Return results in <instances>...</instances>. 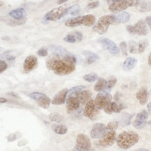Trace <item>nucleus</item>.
Here are the masks:
<instances>
[{
	"label": "nucleus",
	"mask_w": 151,
	"mask_h": 151,
	"mask_svg": "<svg viewBox=\"0 0 151 151\" xmlns=\"http://www.w3.org/2000/svg\"><path fill=\"white\" fill-rule=\"evenodd\" d=\"M76 58L72 54L58 55L53 53L46 61L47 68L58 76L70 74L76 70Z\"/></svg>",
	"instance_id": "1"
},
{
	"label": "nucleus",
	"mask_w": 151,
	"mask_h": 151,
	"mask_svg": "<svg viewBox=\"0 0 151 151\" xmlns=\"http://www.w3.org/2000/svg\"><path fill=\"white\" fill-rule=\"evenodd\" d=\"M139 141V136L133 131H125L121 132L116 138V144L119 147L127 150L135 145Z\"/></svg>",
	"instance_id": "2"
},
{
	"label": "nucleus",
	"mask_w": 151,
	"mask_h": 151,
	"mask_svg": "<svg viewBox=\"0 0 151 151\" xmlns=\"http://www.w3.org/2000/svg\"><path fill=\"white\" fill-rule=\"evenodd\" d=\"M96 22V17L92 14H88L84 16H78L67 20L65 25L68 27H76L84 25L86 27L93 26Z\"/></svg>",
	"instance_id": "3"
},
{
	"label": "nucleus",
	"mask_w": 151,
	"mask_h": 151,
	"mask_svg": "<svg viewBox=\"0 0 151 151\" xmlns=\"http://www.w3.org/2000/svg\"><path fill=\"white\" fill-rule=\"evenodd\" d=\"M115 15H104L100 17L93 27V31L98 34H104L108 30L110 24H114Z\"/></svg>",
	"instance_id": "4"
},
{
	"label": "nucleus",
	"mask_w": 151,
	"mask_h": 151,
	"mask_svg": "<svg viewBox=\"0 0 151 151\" xmlns=\"http://www.w3.org/2000/svg\"><path fill=\"white\" fill-rule=\"evenodd\" d=\"M138 0H118L109 6V10L113 13H119L129 7L136 6Z\"/></svg>",
	"instance_id": "5"
},
{
	"label": "nucleus",
	"mask_w": 151,
	"mask_h": 151,
	"mask_svg": "<svg viewBox=\"0 0 151 151\" xmlns=\"http://www.w3.org/2000/svg\"><path fill=\"white\" fill-rule=\"evenodd\" d=\"M126 29L130 34L137 35V36H146L149 33L147 27L146 21L144 20H140L134 25H128L126 27Z\"/></svg>",
	"instance_id": "6"
},
{
	"label": "nucleus",
	"mask_w": 151,
	"mask_h": 151,
	"mask_svg": "<svg viewBox=\"0 0 151 151\" xmlns=\"http://www.w3.org/2000/svg\"><path fill=\"white\" fill-rule=\"evenodd\" d=\"M66 12H67V8L65 6H60V7L55 8V9L47 12L46 14H45L44 18H45V21H56L58 20H60L62 17H64L65 15H67Z\"/></svg>",
	"instance_id": "7"
},
{
	"label": "nucleus",
	"mask_w": 151,
	"mask_h": 151,
	"mask_svg": "<svg viewBox=\"0 0 151 151\" xmlns=\"http://www.w3.org/2000/svg\"><path fill=\"white\" fill-rule=\"evenodd\" d=\"M28 96L31 99L35 100L39 106L42 107L44 109H47L49 107L50 104L52 103V100L50 99L48 96H46L45 94L40 92H32L28 94Z\"/></svg>",
	"instance_id": "8"
},
{
	"label": "nucleus",
	"mask_w": 151,
	"mask_h": 151,
	"mask_svg": "<svg viewBox=\"0 0 151 151\" xmlns=\"http://www.w3.org/2000/svg\"><path fill=\"white\" fill-rule=\"evenodd\" d=\"M98 106L96 104L95 100L90 99L86 103V106L84 109V116L87 118L90 119L91 120L95 119L98 114Z\"/></svg>",
	"instance_id": "9"
},
{
	"label": "nucleus",
	"mask_w": 151,
	"mask_h": 151,
	"mask_svg": "<svg viewBox=\"0 0 151 151\" xmlns=\"http://www.w3.org/2000/svg\"><path fill=\"white\" fill-rule=\"evenodd\" d=\"M95 101L98 108L99 110H104L112 101V96L110 94V91H104L99 92L95 98Z\"/></svg>",
	"instance_id": "10"
},
{
	"label": "nucleus",
	"mask_w": 151,
	"mask_h": 151,
	"mask_svg": "<svg viewBox=\"0 0 151 151\" xmlns=\"http://www.w3.org/2000/svg\"><path fill=\"white\" fill-rule=\"evenodd\" d=\"M109 132L107 126L103 123H97L91 129L90 135L93 139H101Z\"/></svg>",
	"instance_id": "11"
},
{
	"label": "nucleus",
	"mask_w": 151,
	"mask_h": 151,
	"mask_svg": "<svg viewBox=\"0 0 151 151\" xmlns=\"http://www.w3.org/2000/svg\"><path fill=\"white\" fill-rule=\"evenodd\" d=\"M98 42L103 45L105 49L107 50L112 55H115V56H119L120 54V50L118 48V46L113 41H111L107 38H101L98 40Z\"/></svg>",
	"instance_id": "12"
},
{
	"label": "nucleus",
	"mask_w": 151,
	"mask_h": 151,
	"mask_svg": "<svg viewBox=\"0 0 151 151\" xmlns=\"http://www.w3.org/2000/svg\"><path fill=\"white\" fill-rule=\"evenodd\" d=\"M116 141V131L111 130L109 131L106 134V135L104 136L101 139L98 141L99 146L102 147H109L112 146L114 142Z\"/></svg>",
	"instance_id": "13"
},
{
	"label": "nucleus",
	"mask_w": 151,
	"mask_h": 151,
	"mask_svg": "<svg viewBox=\"0 0 151 151\" xmlns=\"http://www.w3.org/2000/svg\"><path fill=\"white\" fill-rule=\"evenodd\" d=\"M147 118L148 113L145 110H143L139 113H137V115L136 116V118L134 121V123H133L134 127L137 129H143L146 125Z\"/></svg>",
	"instance_id": "14"
},
{
	"label": "nucleus",
	"mask_w": 151,
	"mask_h": 151,
	"mask_svg": "<svg viewBox=\"0 0 151 151\" xmlns=\"http://www.w3.org/2000/svg\"><path fill=\"white\" fill-rule=\"evenodd\" d=\"M76 147L80 149H91V144L89 137L85 134H79L76 137Z\"/></svg>",
	"instance_id": "15"
},
{
	"label": "nucleus",
	"mask_w": 151,
	"mask_h": 151,
	"mask_svg": "<svg viewBox=\"0 0 151 151\" xmlns=\"http://www.w3.org/2000/svg\"><path fill=\"white\" fill-rule=\"evenodd\" d=\"M80 101L76 95L68 97L67 101V110L68 113L76 111L80 106Z\"/></svg>",
	"instance_id": "16"
},
{
	"label": "nucleus",
	"mask_w": 151,
	"mask_h": 151,
	"mask_svg": "<svg viewBox=\"0 0 151 151\" xmlns=\"http://www.w3.org/2000/svg\"><path fill=\"white\" fill-rule=\"evenodd\" d=\"M38 60L35 56L29 55L27 57L24 62V70L25 73H29L36 67Z\"/></svg>",
	"instance_id": "17"
},
{
	"label": "nucleus",
	"mask_w": 151,
	"mask_h": 151,
	"mask_svg": "<svg viewBox=\"0 0 151 151\" xmlns=\"http://www.w3.org/2000/svg\"><path fill=\"white\" fill-rule=\"evenodd\" d=\"M67 93H68V89L67 88H64L58 92L55 95L52 101V104L54 105H60L65 102L66 98L67 96Z\"/></svg>",
	"instance_id": "18"
},
{
	"label": "nucleus",
	"mask_w": 151,
	"mask_h": 151,
	"mask_svg": "<svg viewBox=\"0 0 151 151\" xmlns=\"http://www.w3.org/2000/svg\"><path fill=\"white\" fill-rule=\"evenodd\" d=\"M124 109V105L122 104H119L116 102L111 101L108 105L104 109V112L107 114H112L113 113H120Z\"/></svg>",
	"instance_id": "19"
},
{
	"label": "nucleus",
	"mask_w": 151,
	"mask_h": 151,
	"mask_svg": "<svg viewBox=\"0 0 151 151\" xmlns=\"http://www.w3.org/2000/svg\"><path fill=\"white\" fill-rule=\"evenodd\" d=\"M83 34L80 32L76 31V32H73V33H70L69 34H67L64 38V41L69 43L78 42H81L83 40Z\"/></svg>",
	"instance_id": "20"
},
{
	"label": "nucleus",
	"mask_w": 151,
	"mask_h": 151,
	"mask_svg": "<svg viewBox=\"0 0 151 151\" xmlns=\"http://www.w3.org/2000/svg\"><path fill=\"white\" fill-rule=\"evenodd\" d=\"M9 15L11 17H12V18L16 19V20H22V19L26 18L27 13L24 9H23V8H18V9L11 11L9 13Z\"/></svg>",
	"instance_id": "21"
},
{
	"label": "nucleus",
	"mask_w": 151,
	"mask_h": 151,
	"mask_svg": "<svg viewBox=\"0 0 151 151\" xmlns=\"http://www.w3.org/2000/svg\"><path fill=\"white\" fill-rule=\"evenodd\" d=\"M136 98L138 100L140 104L144 105L147 101L148 91L146 87H142L136 94Z\"/></svg>",
	"instance_id": "22"
},
{
	"label": "nucleus",
	"mask_w": 151,
	"mask_h": 151,
	"mask_svg": "<svg viewBox=\"0 0 151 151\" xmlns=\"http://www.w3.org/2000/svg\"><path fill=\"white\" fill-rule=\"evenodd\" d=\"M135 7L140 12H151V2L147 0H138Z\"/></svg>",
	"instance_id": "23"
},
{
	"label": "nucleus",
	"mask_w": 151,
	"mask_h": 151,
	"mask_svg": "<svg viewBox=\"0 0 151 151\" xmlns=\"http://www.w3.org/2000/svg\"><path fill=\"white\" fill-rule=\"evenodd\" d=\"M131 15L126 12H122L117 15H115V22L114 24H120L126 23L130 20Z\"/></svg>",
	"instance_id": "24"
},
{
	"label": "nucleus",
	"mask_w": 151,
	"mask_h": 151,
	"mask_svg": "<svg viewBox=\"0 0 151 151\" xmlns=\"http://www.w3.org/2000/svg\"><path fill=\"white\" fill-rule=\"evenodd\" d=\"M75 95L79 100L81 104H85L87 103L91 99V93L89 91H87V90L84 89L83 91H81L80 92L78 93V94H75Z\"/></svg>",
	"instance_id": "25"
},
{
	"label": "nucleus",
	"mask_w": 151,
	"mask_h": 151,
	"mask_svg": "<svg viewBox=\"0 0 151 151\" xmlns=\"http://www.w3.org/2000/svg\"><path fill=\"white\" fill-rule=\"evenodd\" d=\"M83 54L86 57V63L88 64H93L100 58L99 56L97 54L93 53L90 51H85V52H83Z\"/></svg>",
	"instance_id": "26"
},
{
	"label": "nucleus",
	"mask_w": 151,
	"mask_h": 151,
	"mask_svg": "<svg viewBox=\"0 0 151 151\" xmlns=\"http://www.w3.org/2000/svg\"><path fill=\"white\" fill-rule=\"evenodd\" d=\"M137 63V60L134 58H127L123 63V69L125 70H132V69L134 68Z\"/></svg>",
	"instance_id": "27"
},
{
	"label": "nucleus",
	"mask_w": 151,
	"mask_h": 151,
	"mask_svg": "<svg viewBox=\"0 0 151 151\" xmlns=\"http://www.w3.org/2000/svg\"><path fill=\"white\" fill-rule=\"evenodd\" d=\"M106 87H107V81L104 78H98V82L94 86V91L101 92V91H106Z\"/></svg>",
	"instance_id": "28"
},
{
	"label": "nucleus",
	"mask_w": 151,
	"mask_h": 151,
	"mask_svg": "<svg viewBox=\"0 0 151 151\" xmlns=\"http://www.w3.org/2000/svg\"><path fill=\"white\" fill-rule=\"evenodd\" d=\"M48 48H49L52 52H53V53L55 54H58V55H67L69 54L70 52L68 51L64 48L63 47L61 46H59V45H50L48 46Z\"/></svg>",
	"instance_id": "29"
},
{
	"label": "nucleus",
	"mask_w": 151,
	"mask_h": 151,
	"mask_svg": "<svg viewBox=\"0 0 151 151\" xmlns=\"http://www.w3.org/2000/svg\"><path fill=\"white\" fill-rule=\"evenodd\" d=\"M48 119L50 121L55 122H60L64 120V116H62L61 114L58 113H50L48 116Z\"/></svg>",
	"instance_id": "30"
},
{
	"label": "nucleus",
	"mask_w": 151,
	"mask_h": 151,
	"mask_svg": "<svg viewBox=\"0 0 151 151\" xmlns=\"http://www.w3.org/2000/svg\"><path fill=\"white\" fill-rule=\"evenodd\" d=\"M80 12V6L79 5H74L67 9L66 14H70V15H76Z\"/></svg>",
	"instance_id": "31"
},
{
	"label": "nucleus",
	"mask_w": 151,
	"mask_h": 151,
	"mask_svg": "<svg viewBox=\"0 0 151 151\" xmlns=\"http://www.w3.org/2000/svg\"><path fill=\"white\" fill-rule=\"evenodd\" d=\"M53 131L58 134H64L67 132V128L64 125H53Z\"/></svg>",
	"instance_id": "32"
},
{
	"label": "nucleus",
	"mask_w": 151,
	"mask_h": 151,
	"mask_svg": "<svg viewBox=\"0 0 151 151\" xmlns=\"http://www.w3.org/2000/svg\"><path fill=\"white\" fill-rule=\"evenodd\" d=\"M86 88V86H76V87L71 88L70 89L68 90V93H67V97H70L73 95H75V94H78L79 92H80L81 91H83Z\"/></svg>",
	"instance_id": "33"
},
{
	"label": "nucleus",
	"mask_w": 151,
	"mask_h": 151,
	"mask_svg": "<svg viewBox=\"0 0 151 151\" xmlns=\"http://www.w3.org/2000/svg\"><path fill=\"white\" fill-rule=\"evenodd\" d=\"M129 52L132 54H138V42L134 41H129Z\"/></svg>",
	"instance_id": "34"
},
{
	"label": "nucleus",
	"mask_w": 151,
	"mask_h": 151,
	"mask_svg": "<svg viewBox=\"0 0 151 151\" xmlns=\"http://www.w3.org/2000/svg\"><path fill=\"white\" fill-rule=\"evenodd\" d=\"M83 79H84V80L88 82V83H93L94 81L98 80V74L95 73H90L85 75L83 76Z\"/></svg>",
	"instance_id": "35"
},
{
	"label": "nucleus",
	"mask_w": 151,
	"mask_h": 151,
	"mask_svg": "<svg viewBox=\"0 0 151 151\" xmlns=\"http://www.w3.org/2000/svg\"><path fill=\"white\" fill-rule=\"evenodd\" d=\"M100 2L98 0H90V2H88V4L86 7V12H88V11L92 10V9H95V8H98Z\"/></svg>",
	"instance_id": "36"
},
{
	"label": "nucleus",
	"mask_w": 151,
	"mask_h": 151,
	"mask_svg": "<svg viewBox=\"0 0 151 151\" xmlns=\"http://www.w3.org/2000/svg\"><path fill=\"white\" fill-rule=\"evenodd\" d=\"M117 82V79L115 76H111V77L109 78V79L107 80V87H106V91H110V90L114 87V86L116 85Z\"/></svg>",
	"instance_id": "37"
},
{
	"label": "nucleus",
	"mask_w": 151,
	"mask_h": 151,
	"mask_svg": "<svg viewBox=\"0 0 151 151\" xmlns=\"http://www.w3.org/2000/svg\"><path fill=\"white\" fill-rule=\"evenodd\" d=\"M148 45V41L147 40L138 42V54L143 53Z\"/></svg>",
	"instance_id": "38"
},
{
	"label": "nucleus",
	"mask_w": 151,
	"mask_h": 151,
	"mask_svg": "<svg viewBox=\"0 0 151 151\" xmlns=\"http://www.w3.org/2000/svg\"><path fill=\"white\" fill-rule=\"evenodd\" d=\"M27 18L22 19V20H16V19L12 18V20H9L8 24H9L10 26H17V25H21V24H24V23L26 22Z\"/></svg>",
	"instance_id": "39"
},
{
	"label": "nucleus",
	"mask_w": 151,
	"mask_h": 151,
	"mask_svg": "<svg viewBox=\"0 0 151 151\" xmlns=\"http://www.w3.org/2000/svg\"><path fill=\"white\" fill-rule=\"evenodd\" d=\"M133 116V115H129L128 113H124L123 117L122 119V124L123 126L125 125H129L131 122V119H132V117Z\"/></svg>",
	"instance_id": "40"
},
{
	"label": "nucleus",
	"mask_w": 151,
	"mask_h": 151,
	"mask_svg": "<svg viewBox=\"0 0 151 151\" xmlns=\"http://www.w3.org/2000/svg\"><path fill=\"white\" fill-rule=\"evenodd\" d=\"M107 126V129H108L109 131H111V130H114L115 131L116 129H117L119 126V122L117 121H111L108 123V125H106Z\"/></svg>",
	"instance_id": "41"
},
{
	"label": "nucleus",
	"mask_w": 151,
	"mask_h": 151,
	"mask_svg": "<svg viewBox=\"0 0 151 151\" xmlns=\"http://www.w3.org/2000/svg\"><path fill=\"white\" fill-rule=\"evenodd\" d=\"M119 47H120V50L122 53L125 56H127L128 55V45L127 43L125 42H122L119 44Z\"/></svg>",
	"instance_id": "42"
},
{
	"label": "nucleus",
	"mask_w": 151,
	"mask_h": 151,
	"mask_svg": "<svg viewBox=\"0 0 151 151\" xmlns=\"http://www.w3.org/2000/svg\"><path fill=\"white\" fill-rule=\"evenodd\" d=\"M8 68V64L5 61V60H1L0 61V72H1V73H3L4 71L6 70Z\"/></svg>",
	"instance_id": "43"
},
{
	"label": "nucleus",
	"mask_w": 151,
	"mask_h": 151,
	"mask_svg": "<svg viewBox=\"0 0 151 151\" xmlns=\"http://www.w3.org/2000/svg\"><path fill=\"white\" fill-rule=\"evenodd\" d=\"M37 53L38 55L41 57H46L47 55H48V51H47V49H45V48H42L38 51Z\"/></svg>",
	"instance_id": "44"
},
{
	"label": "nucleus",
	"mask_w": 151,
	"mask_h": 151,
	"mask_svg": "<svg viewBox=\"0 0 151 151\" xmlns=\"http://www.w3.org/2000/svg\"><path fill=\"white\" fill-rule=\"evenodd\" d=\"M73 151H96L94 148H91V149H80V148H78L76 147H74Z\"/></svg>",
	"instance_id": "45"
},
{
	"label": "nucleus",
	"mask_w": 151,
	"mask_h": 151,
	"mask_svg": "<svg viewBox=\"0 0 151 151\" xmlns=\"http://www.w3.org/2000/svg\"><path fill=\"white\" fill-rule=\"evenodd\" d=\"M145 21H146L147 24L149 26L150 29L151 30V16H148V17H147L146 19H145Z\"/></svg>",
	"instance_id": "46"
},
{
	"label": "nucleus",
	"mask_w": 151,
	"mask_h": 151,
	"mask_svg": "<svg viewBox=\"0 0 151 151\" xmlns=\"http://www.w3.org/2000/svg\"><path fill=\"white\" fill-rule=\"evenodd\" d=\"M67 1H69V0H58V1H57V3L60 5V4H63L64 3V2H67Z\"/></svg>",
	"instance_id": "47"
},
{
	"label": "nucleus",
	"mask_w": 151,
	"mask_h": 151,
	"mask_svg": "<svg viewBox=\"0 0 151 151\" xmlns=\"http://www.w3.org/2000/svg\"><path fill=\"white\" fill-rule=\"evenodd\" d=\"M132 151H150L147 149H145V148H140V149H137V150H132Z\"/></svg>",
	"instance_id": "48"
},
{
	"label": "nucleus",
	"mask_w": 151,
	"mask_h": 151,
	"mask_svg": "<svg viewBox=\"0 0 151 151\" xmlns=\"http://www.w3.org/2000/svg\"><path fill=\"white\" fill-rule=\"evenodd\" d=\"M116 1H118V0H106V2L110 4V5H111V4L114 3V2H116Z\"/></svg>",
	"instance_id": "49"
},
{
	"label": "nucleus",
	"mask_w": 151,
	"mask_h": 151,
	"mask_svg": "<svg viewBox=\"0 0 151 151\" xmlns=\"http://www.w3.org/2000/svg\"><path fill=\"white\" fill-rule=\"evenodd\" d=\"M7 101H8L7 99H5V98H0V102H1V104L5 103V102H7Z\"/></svg>",
	"instance_id": "50"
},
{
	"label": "nucleus",
	"mask_w": 151,
	"mask_h": 151,
	"mask_svg": "<svg viewBox=\"0 0 151 151\" xmlns=\"http://www.w3.org/2000/svg\"><path fill=\"white\" fill-rule=\"evenodd\" d=\"M148 64L150 66H151V52L150 53L149 57H148Z\"/></svg>",
	"instance_id": "51"
},
{
	"label": "nucleus",
	"mask_w": 151,
	"mask_h": 151,
	"mask_svg": "<svg viewBox=\"0 0 151 151\" xmlns=\"http://www.w3.org/2000/svg\"><path fill=\"white\" fill-rule=\"evenodd\" d=\"M147 109H148V111L150 112L151 113V102H150L147 105Z\"/></svg>",
	"instance_id": "52"
}]
</instances>
